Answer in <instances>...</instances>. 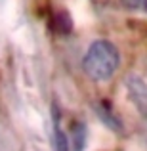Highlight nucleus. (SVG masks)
Here are the masks:
<instances>
[{
    "instance_id": "obj_1",
    "label": "nucleus",
    "mask_w": 147,
    "mask_h": 151,
    "mask_svg": "<svg viewBox=\"0 0 147 151\" xmlns=\"http://www.w3.org/2000/svg\"><path fill=\"white\" fill-rule=\"evenodd\" d=\"M120 63V54H118L117 46L109 40H96L90 44L86 52L84 59H82V67L84 73L88 75L92 81H109L118 69Z\"/></svg>"
},
{
    "instance_id": "obj_2",
    "label": "nucleus",
    "mask_w": 147,
    "mask_h": 151,
    "mask_svg": "<svg viewBox=\"0 0 147 151\" xmlns=\"http://www.w3.org/2000/svg\"><path fill=\"white\" fill-rule=\"evenodd\" d=\"M128 100L136 105L141 115H147V82L138 75H128L124 81Z\"/></svg>"
},
{
    "instance_id": "obj_3",
    "label": "nucleus",
    "mask_w": 147,
    "mask_h": 151,
    "mask_svg": "<svg viewBox=\"0 0 147 151\" xmlns=\"http://www.w3.org/2000/svg\"><path fill=\"white\" fill-rule=\"evenodd\" d=\"M54 149L55 151H71V144L67 138L65 130L59 124V117L57 113H54Z\"/></svg>"
},
{
    "instance_id": "obj_4",
    "label": "nucleus",
    "mask_w": 147,
    "mask_h": 151,
    "mask_svg": "<svg viewBox=\"0 0 147 151\" xmlns=\"http://www.w3.org/2000/svg\"><path fill=\"white\" fill-rule=\"evenodd\" d=\"M69 144L73 151H82L86 145V126L82 124L80 121H77L71 128V138H69Z\"/></svg>"
},
{
    "instance_id": "obj_5",
    "label": "nucleus",
    "mask_w": 147,
    "mask_h": 151,
    "mask_svg": "<svg viewBox=\"0 0 147 151\" xmlns=\"http://www.w3.org/2000/svg\"><path fill=\"white\" fill-rule=\"evenodd\" d=\"M96 111H98L99 117H101V121H105V124H109L113 130L120 128V121H118L117 117H113V115H111V109H109V105H107L105 101L99 103V105L96 107Z\"/></svg>"
},
{
    "instance_id": "obj_6",
    "label": "nucleus",
    "mask_w": 147,
    "mask_h": 151,
    "mask_svg": "<svg viewBox=\"0 0 147 151\" xmlns=\"http://www.w3.org/2000/svg\"><path fill=\"white\" fill-rule=\"evenodd\" d=\"M128 10H134V12H143L147 14V0H122Z\"/></svg>"
}]
</instances>
